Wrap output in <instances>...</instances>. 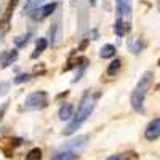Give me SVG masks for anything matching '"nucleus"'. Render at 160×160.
<instances>
[{
	"label": "nucleus",
	"mask_w": 160,
	"mask_h": 160,
	"mask_svg": "<svg viewBox=\"0 0 160 160\" xmlns=\"http://www.w3.org/2000/svg\"><path fill=\"white\" fill-rule=\"evenodd\" d=\"M136 158H138V154L135 151H128V152H120V154L109 155L106 160H136Z\"/></svg>",
	"instance_id": "nucleus-10"
},
{
	"label": "nucleus",
	"mask_w": 160,
	"mask_h": 160,
	"mask_svg": "<svg viewBox=\"0 0 160 160\" xmlns=\"http://www.w3.org/2000/svg\"><path fill=\"white\" fill-rule=\"evenodd\" d=\"M120 68H122V59H118V58H115L109 66H108V75H111V77H114L118 71H120Z\"/></svg>",
	"instance_id": "nucleus-15"
},
{
	"label": "nucleus",
	"mask_w": 160,
	"mask_h": 160,
	"mask_svg": "<svg viewBox=\"0 0 160 160\" xmlns=\"http://www.w3.org/2000/svg\"><path fill=\"white\" fill-rule=\"evenodd\" d=\"M115 51H117V48H115L114 45L106 43V45H102V48L99 50V56H101L102 59H109V58H114V56H115Z\"/></svg>",
	"instance_id": "nucleus-12"
},
{
	"label": "nucleus",
	"mask_w": 160,
	"mask_h": 160,
	"mask_svg": "<svg viewBox=\"0 0 160 160\" xmlns=\"http://www.w3.org/2000/svg\"><path fill=\"white\" fill-rule=\"evenodd\" d=\"M7 29H8V21H2V19H0V38H2L3 37V34L7 32Z\"/></svg>",
	"instance_id": "nucleus-23"
},
{
	"label": "nucleus",
	"mask_w": 160,
	"mask_h": 160,
	"mask_svg": "<svg viewBox=\"0 0 160 160\" xmlns=\"http://www.w3.org/2000/svg\"><path fill=\"white\" fill-rule=\"evenodd\" d=\"M47 106H48V95L45 91H34L24 101L26 111H40Z\"/></svg>",
	"instance_id": "nucleus-4"
},
{
	"label": "nucleus",
	"mask_w": 160,
	"mask_h": 160,
	"mask_svg": "<svg viewBox=\"0 0 160 160\" xmlns=\"http://www.w3.org/2000/svg\"><path fill=\"white\" fill-rule=\"evenodd\" d=\"M26 160H42V149L34 148L26 154Z\"/></svg>",
	"instance_id": "nucleus-19"
},
{
	"label": "nucleus",
	"mask_w": 160,
	"mask_h": 160,
	"mask_svg": "<svg viewBox=\"0 0 160 160\" xmlns=\"http://www.w3.org/2000/svg\"><path fill=\"white\" fill-rule=\"evenodd\" d=\"M125 31H127V26L123 22V18H117L115 19V24H114V32L118 37H123L125 35Z\"/></svg>",
	"instance_id": "nucleus-16"
},
{
	"label": "nucleus",
	"mask_w": 160,
	"mask_h": 160,
	"mask_svg": "<svg viewBox=\"0 0 160 160\" xmlns=\"http://www.w3.org/2000/svg\"><path fill=\"white\" fill-rule=\"evenodd\" d=\"M144 136L149 141H155L157 138H160V117H157V118H154V120L149 122V125L146 127Z\"/></svg>",
	"instance_id": "nucleus-6"
},
{
	"label": "nucleus",
	"mask_w": 160,
	"mask_h": 160,
	"mask_svg": "<svg viewBox=\"0 0 160 160\" xmlns=\"http://www.w3.org/2000/svg\"><path fill=\"white\" fill-rule=\"evenodd\" d=\"M158 66H160V59H158Z\"/></svg>",
	"instance_id": "nucleus-25"
},
{
	"label": "nucleus",
	"mask_w": 160,
	"mask_h": 160,
	"mask_svg": "<svg viewBox=\"0 0 160 160\" xmlns=\"http://www.w3.org/2000/svg\"><path fill=\"white\" fill-rule=\"evenodd\" d=\"M29 38H31V32H28V34H22V35H18V37L15 38V45H16L18 48H22V47L28 45Z\"/></svg>",
	"instance_id": "nucleus-17"
},
{
	"label": "nucleus",
	"mask_w": 160,
	"mask_h": 160,
	"mask_svg": "<svg viewBox=\"0 0 160 160\" xmlns=\"http://www.w3.org/2000/svg\"><path fill=\"white\" fill-rule=\"evenodd\" d=\"M56 7H58L56 2H51V3H47V5L38 7L37 10H34V11L31 13V15H32V18H34L35 21H42V19L48 18L50 15H53V11L56 10Z\"/></svg>",
	"instance_id": "nucleus-5"
},
{
	"label": "nucleus",
	"mask_w": 160,
	"mask_h": 160,
	"mask_svg": "<svg viewBox=\"0 0 160 160\" xmlns=\"http://www.w3.org/2000/svg\"><path fill=\"white\" fill-rule=\"evenodd\" d=\"M47 47H48V42H47V38H38L37 40V43H35V50H34V53L31 55V58L32 59H35V58H38L40 55H42V53L47 50Z\"/></svg>",
	"instance_id": "nucleus-11"
},
{
	"label": "nucleus",
	"mask_w": 160,
	"mask_h": 160,
	"mask_svg": "<svg viewBox=\"0 0 160 160\" xmlns=\"http://www.w3.org/2000/svg\"><path fill=\"white\" fill-rule=\"evenodd\" d=\"M74 117V106L72 104H64L59 109V118L61 120H71Z\"/></svg>",
	"instance_id": "nucleus-13"
},
{
	"label": "nucleus",
	"mask_w": 160,
	"mask_h": 160,
	"mask_svg": "<svg viewBox=\"0 0 160 160\" xmlns=\"http://www.w3.org/2000/svg\"><path fill=\"white\" fill-rule=\"evenodd\" d=\"M18 59V50H10V51H3L0 55V68L5 69L10 64H13Z\"/></svg>",
	"instance_id": "nucleus-7"
},
{
	"label": "nucleus",
	"mask_w": 160,
	"mask_h": 160,
	"mask_svg": "<svg viewBox=\"0 0 160 160\" xmlns=\"http://www.w3.org/2000/svg\"><path fill=\"white\" fill-rule=\"evenodd\" d=\"M117 7V18H123V15H128L131 18V0H115Z\"/></svg>",
	"instance_id": "nucleus-8"
},
{
	"label": "nucleus",
	"mask_w": 160,
	"mask_h": 160,
	"mask_svg": "<svg viewBox=\"0 0 160 160\" xmlns=\"http://www.w3.org/2000/svg\"><path fill=\"white\" fill-rule=\"evenodd\" d=\"M50 37H51V47H55L61 38V24H59V21H56L50 28Z\"/></svg>",
	"instance_id": "nucleus-9"
},
{
	"label": "nucleus",
	"mask_w": 160,
	"mask_h": 160,
	"mask_svg": "<svg viewBox=\"0 0 160 160\" xmlns=\"http://www.w3.org/2000/svg\"><path fill=\"white\" fill-rule=\"evenodd\" d=\"M8 90H10V82H0V98L7 95Z\"/></svg>",
	"instance_id": "nucleus-21"
},
{
	"label": "nucleus",
	"mask_w": 160,
	"mask_h": 160,
	"mask_svg": "<svg viewBox=\"0 0 160 160\" xmlns=\"http://www.w3.org/2000/svg\"><path fill=\"white\" fill-rule=\"evenodd\" d=\"M95 106H96V98L93 96L90 91H87L85 95L82 96V99H80V104L77 108V114H74V120L68 125V128L64 130V135L66 136L74 135V133L90 118L93 109H95Z\"/></svg>",
	"instance_id": "nucleus-1"
},
{
	"label": "nucleus",
	"mask_w": 160,
	"mask_h": 160,
	"mask_svg": "<svg viewBox=\"0 0 160 160\" xmlns=\"http://www.w3.org/2000/svg\"><path fill=\"white\" fill-rule=\"evenodd\" d=\"M90 5H91V7H95V5H96V0H90Z\"/></svg>",
	"instance_id": "nucleus-24"
},
{
	"label": "nucleus",
	"mask_w": 160,
	"mask_h": 160,
	"mask_svg": "<svg viewBox=\"0 0 160 160\" xmlns=\"http://www.w3.org/2000/svg\"><path fill=\"white\" fill-rule=\"evenodd\" d=\"M8 106H10V101H5V102H2V104H0V122L3 120V117H5V112H7V109H8Z\"/></svg>",
	"instance_id": "nucleus-22"
},
{
	"label": "nucleus",
	"mask_w": 160,
	"mask_h": 160,
	"mask_svg": "<svg viewBox=\"0 0 160 160\" xmlns=\"http://www.w3.org/2000/svg\"><path fill=\"white\" fill-rule=\"evenodd\" d=\"M29 80H31L29 74H19V75H16L15 78H13V82L19 85V83H24V82H29Z\"/></svg>",
	"instance_id": "nucleus-20"
},
{
	"label": "nucleus",
	"mask_w": 160,
	"mask_h": 160,
	"mask_svg": "<svg viewBox=\"0 0 160 160\" xmlns=\"http://www.w3.org/2000/svg\"><path fill=\"white\" fill-rule=\"evenodd\" d=\"M152 82H154V72L146 71L142 74V77L139 78L138 85L135 87V90H133L131 95H130V104L138 114H144L146 112L144 101H146V95H148V90L151 88Z\"/></svg>",
	"instance_id": "nucleus-2"
},
{
	"label": "nucleus",
	"mask_w": 160,
	"mask_h": 160,
	"mask_svg": "<svg viewBox=\"0 0 160 160\" xmlns=\"http://www.w3.org/2000/svg\"><path fill=\"white\" fill-rule=\"evenodd\" d=\"M18 3H19V0H10L8 2V7H7V11H5V21L10 22V18L13 15V11H15V8L18 7Z\"/></svg>",
	"instance_id": "nucleus-18"
},
{
	"label": "nucleus",
	"mask_w": 160,
	"mask_h": 160,
	"mask_svg": "<svg viewBox=\"0 0 160 160\" xmlns=\"http://www.w3.org/2000/svg\"><path fill=\"white\" fill-rule=\"evenodd\" d=\"M42 3H43V0H26V5H24L22 11L26 13V15H31V13L34 10H37Z\"/></svg>",
	"instance_id": "nucleus-14"
},
{
	"label": "nucleus",
	"mask_w": 160,
	"mask_h": 160,
	"mask_svg": "<svg viewBox=\"0 0 160 160\" xmlns=\"http://www.w3.org/2000/svg\"><path fill=\"white\" fill-rule=\"evenodd\" d=\"M85 144H87V136L83 135L75 136L69 141H66L61 148H58L50 160H77L78 154L83 151Z\"/></svg>",
	"instance_id": "nucleus-3"
}]
</instances>
